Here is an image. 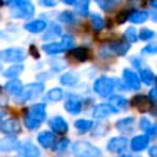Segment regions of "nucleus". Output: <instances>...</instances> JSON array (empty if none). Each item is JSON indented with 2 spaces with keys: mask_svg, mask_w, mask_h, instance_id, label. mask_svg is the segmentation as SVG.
I'll return each mask as SVG.
<instances>
[{
  "mask_svg": "<svg viewBox=\"0 0 157 157\" xmlns=\"http://www.w3.org/2000/svg\"><path fill=\"white\" fill-rule=\"evenodd\" d=\"M47 113H45V104L44 103H37L33 104L32 107H29L25 114L23 121L25 125L27 126V129L29 130H34L36 128H38L45 119Z\"/></svg>",
  "mask_w": 157,
  "mask_h": 157,
  "instance_id": "nucleus-1",
  "label": "nucleus"
},
{
  "mask_svg": "<svg viewBox=\"0 0 157 157\" xmlns=\"http://www.w3.org/2000/svg\"><path fill=\"white\" fill-rule=\"evenodd\" d=\"M71 151L75 157H101L102 156L101 150L87 141L74 142Z\"/></svg>",
  "mask_w": 157,
  "mask_h": 157,
  "instance_id": "nucleus-2",
  "label": "nucleus"
},
{
  "mask_svg": "<svg viewBox=\"0 0 157 157\" xmlns=\"http://www.w3.org/2000/svg\"><path fill=\"white\" fill-rule=\"evenodd\" d=\"M43 91H44V85L43 83H39V82L29 83V85L22 87L21 92L17 94L16 102L23 103V102H27L29 99H34V98L39 97L43 93Z\"/></svg>",
  "mask_w": 157,
  "mask_h": 157,
  "instance_id": "nucleus-3",
  "label": "nucleus"
},
{
  "mask_svg": "<svg viewBox=\"0 0 157 157\" xmlns=\"http://www.w3.org/2000/svg\"><path fill=\"white\" fill-rule=\"evenodd\" d=\"M11 13L18 18H31L34 13V7L29 1H13L10 2Z\"/></svg>",
  "mask_w": 157,
  "mask_h": 157,
  "instance_id": "nucleus-4",
  "label": "nucleus"
},
{
  "mask_svg": "<svg viewBox=\"0 0 157 157\" xmlns=\"http://www.w3.org/2000/svg\"><path fill=\"white\" fill-rule=\"evenodd\" d=\"M93 90L101 97H108V96L112 94V92L114 90V81L109 77L102 76V77H99L94 81Z\"/></svg>",
  "mask_w": 157,
  "mask_h": 157,
  "instance_id": "nucleus-5",
  "label": "nucleus"
},
{
  "mask_svg": "<svg viewBox=\"0 0 157 157\" xmlns=\"http://www.w3.org/2000/svg\"><path fill=\"white\" fill-rule=\"evenodd\" d=\"M25 52L21 48H7L0 52V59L9 63H21L25 60Z\"/></svg>",
  "mask_w": 157,
  "mask_h": 157,
  "instance_id": "nucleus-6",
  "label": "nucleus"
},
{
  "mask_svg": "<svg viewBox=\"0 0 157 157\" xmlns=\"http://www.w3.org/2000/svg\"><path fill=\"white\" fill-rule=\"evenodd\" d=\"M117 112H118V109H115L110 104H108V103H101V104H98V105L94 107L92 115L96 119H103V118H105V117H108V115H110L113 113H117Z\"/></svg>",
  "mask_w": 157,
  "mask_h": 157,
  "instance_id": "nucleus-7",
  "label": "nucleus"
},
{
  "mask_svg": "<svg viewBox=\"0 0 157 157\" xmlns=\"http://www.w3.org/2000/svg\"><path fill=\"white\" fill-rule=\"evenodd\" d=\"M0 131L4 134H17L21 131V125L17 119H6L0 124Z\"/></svg>",
  "mask_w": 157,
  "mask_h": 157,
  "instance_id": "nucleus-8",
  "label": "nucleus"
},
{
  "mask_svg": "<svg viewBox=\"0 0 157 157\" xmlns=\"http://www.w3.org/2000/svg\"><path fill=\"white\" fill-rule=\"evenodd\" d=\"M126 146H128V139L126 137H113L112 140H109L107 148L110 152L120 153L126 148Z\"/></svg>",
  "mask_w": 157,
  "mask_h": 157,
  "instance_id": "nucleus-9",
  "label": "nucleus"
},
{
  "mask_svg": "<svg viewBox=\"0 0 157 157\" xmlns=\"http://www.w3.org/2000/svg\"><path fill=\"white\" fill-rule=\"evenodd\" d=\"M131 104L140 112H147L152 108V102L150 101V98L146 96H142V94L135 96L131 101Z\"/></svg>",
  "mask_w": 157,
  "mask_h": 157,
  "instance_id": "nucleus-10",
  "label": "nucleus"
},
{
  "mask_svg": "<svg viewBox=\"0 0 157 157\" xmlns=\"http://www.w3.org/2000/svg\"><path fill=\"white\" fill-rule=\"evenodd\" d=\"M123 77L125 83L131 88V90H139L140 88V78L139 76L130 69H125L123 71Z\"/></svg>",
  "mask_w": 157,
  "mask_h": 157,
  "instance_id": "nucleus-11",
  "label": "nucleus"
},
{
  "mask_svg": "<svg viewBox=\"0 0 157 157\" xmlns=\"http://www.w3.org/2000/svg\"><path fill=\"white\" fill-rule=\"evenodd\" d=\"M18 151L22 157H40L39 150L32 144V142H23L20 144Z\"/></svg>",
  "mask_w": 157,
  "mask_h": 157,
  "instance_id": "nucleus-12",
  "label": "nucleus"
},
{
  "mask_svg": "<svg viewBox=\"0 0 157 157\" xmlns=\"http://www.w3.org/2000/svg\"><path fill=\"white\" fill-rule=\"evenodd\" d=\"M49 126L53 129V131H55L56 134H65L69 129L67 123L65 121V119L63 117H54L49 120Z\"/></svg>",
  "mask_w": 157,
  "mask_h": 157,
  "instance_id": "nucleus-13",
  "label": "nucleus"
},
{
  "mask_svg": "<svg viewBox=\"0 0 157 157\" xmlns=\"http://www.w3.org/2000/svg\"><path fill=\"white\" fill-rule=\"evenodd\" d=\"M37 140H38V142H39L40 146H43V147H45V148H49V147H52V146L54 145V142H55V136H54V134L50 132V131H42V132L37 136Z\"/></svg>",
  "mask_w": 157,
  "mask_h": 157,
  "instance_id": "nucleus-14",
  "label": "nucleus"
},
{
  "mask_svg": "<svg viewBox=\"0 0 157 157\" xmlns=\"http://www.w3.org/2000/svg\"><path fill=\"white\" fill-rule=\"evenodd\" d=\"M147 145H148V137H147L146 135L135 136V137L131 140V144H130L131 150H132V151H136V152L145 150V148L147 147Z\"/></svg>",
  "mask_w": 157,
  "mask_h": 157,
  "instance_id": "nucleus-15",
  "label": "nucleus"
},
{
  "mask_svg": "<svg viewBox=\"0 0 157 157\" xmlns=\"http://www.w3.org/2000/svg\"><path fill=\"white\" fill-rule=\"evenodd\" d=\"M115 126H117V129H118L120 132L130 134V132L132 131V126H134V118H132V117H129V118L120 119V120L117 121Z\"/></svg>",
  "mask_w": 157,
  "mask_h": 157,
  "instance_id": "nucleus-16",
  "label": "nucleus"
},
{
  "mask_svg": "<svg viewBox=\"0 0 157 157\" xmlns=\"http://www.w3.org/2000/svg\"><path fill=\"white\" fill-rule=\"evenodd\" d=\"M20 146V142L16 140V137H4L0 140V151L2 152H9Z\"/></svg>",
  "mask_w": 157,
  "mask_h": 157,
  "instance_id": "nucleus-17",
  "label": "nucleus"
},
{
  "mask_svg": "<svg viewBox=\"0 0 157 157\" xmlns=\"http://www.w3.org/2000/svg\"><path fill=\"white\" fill-rule=\"evenodd\" d=\"M81 108H82L81 102H80V99L76 98V97H71V98H69V99L65 102V109H66V112H69L70 114H78V113L81 112Z\"/></svg>",
  "mask_w": 157,
  "mask_h": 157,
  "instance_id": "nucleus-18",
  "label": "nucleus"
},
{
  "mask_svg": "<svg viewBox=\"0 0 157 157\" xmlns=\"http://www.w3.org/2000/svg\"><path fill=\"white\" fill-rule=\"evenodd\" d=\"M45 27H47V22L43 20H34V21H31L25 25V28L31 33H39V32L44 31Z\"/></svg>",
  "mask_w": 157,
  "mask_h": 157,
  "instance_id": "nucleus-19",
  "label": "nucleus"
},
{
  "mask_svg": "<svg viewBox=\"0 0 157 157\" xmlns=\"http://www.w3.org/2000/svg\"><path fill=\"white\" fill-rule=\"evenodd\" d=\"M109 48H110V50H112L113 53H115V54H118V55H124V54L129 50L130 44H129V42H126V40H118V42L110 43V44H109Z\"/></svg>",
  "mask_w": 157,
  "mask_h": 157,
  "instance_id": "nucleus-20",
  "label": "nucleus"
},
{
  "mask_svg": "<svg viewBox=\"0 0 157 157\" xmlns=\"http://www.w3.org/2000/svg\"><path fill=\"white\" fill-rule=\"evenodd\" d=\"M140 128L145 131V135L147 136V137H152V136H155L156 135V125L155 124H152L147 118H142L141 120H140Z\"/></svg>",
  "mask_w": 157,
  "mask_h": 157,
  "instance_id": "nucleus-21",
  "label": "nucleus"
},
{
  "mask_svg": "<svg viewBox=\"0 0 157 157\" xmlns=\"http://www.w3.org/2000/svg\"><path fill=\"white\" fill-rule=\"evenodd\" d=\"M5 90L11 94L17 96L22 90V83L18 80H10L5 83Z\"/></svg>",
  "mask_w": 157,
  "mask_h": 157,
  "instance_id": "nucleus-22",
  "label": "nucleus"
},
{
  "mask_svg": "<svg viewBox=\"0 0 157 157\" xmlns=\"http://www.w3.org/2000/svg\"><path fill=\"white\" fill-rule=\"evenodd\" d=\"M128 18L132 23H142L148 18V12L147 11H134L130 16H128Z\"/></svg>",
  "mask_w": 157,
  "mask_h": 157,
  "instance_id": "nucleus-23",
  "label": "nucleus"
},
{
  "mask_svg": "<svg viewBox=\"0 0 157 157\" xmlns=\"http://www.w3.org/2000/svg\"><path fill=\"white\" fill-rule=\"evenodd\" d=\"M78 81V76L76 72H72V71H69V72H65L61 77H60V82L65 86H72L75 85L76 82Z\"/></svg>",
  "mask_w": 157,
  "mask_h": 157,
  "instance_id": "nucleus-24",
  "label": "nucleus"
},
{
  "mask_svg": "<svg viewBox=\"0 0 157 157\" xmlns=\"http://www.w3.org/2000/svg\"><path fill=\"white\" fill-rule=\"evenodd\" d=\"M70 55L74 56L75 59L80 60V61H85L88 59V49L83 48V47H80V48H75L70 52Z\"/></svg>",
  "mask_w": 157,
  "mask_h": 157,
  "instance_id": "nucleus-25",
  "label": "nucleus"
},
{
  "mask_svg": "<svg viewBox=\"0 0 157 157\" xmlns=\"http://www.w3.org/2000/svg\"><path fill=\"white\" fill-rule=\"evenodd\" d=\"M139 78L146 85H152L155 82V74L150 69H141Z\"/></svg>",
  "mask_w": 157,
  "mask_h": 157,
  "instance_id": "nucleus-26",
  "label": "nucleus"
},
{
  "mask_svg": "<svg viewBox=\"0 0 157 157\" xmlns=\"http://www.w3.org/2000/svg\"><path fill=\"white\" fill-rule=\"evenodd\" d=\"M42 49L47 54H59V53L64 52V48L59 43H48V44H44L42 47Z\"/></svg>",
  "mask_w": 157,
  "mask_h": 157,
  "instance_id": "nucleus-27",
  "label": "nucleus"
},
{
  "mask_svg": "<svg viewBox=\"0 0 157 157\" xmlns=\"http://www.w3.org/2000/svg\"><path fill=\"white\" fill-rule=\"evenodd\" d=\"M22 71H23V66L22 65H12V66H10L9 69H6L4 71V76L5 77H9V78H15Z\"/></svg>",
  "mask_w": 157,
  "mask_h": 157,
  "instance_id": "nucleus-28",
  "label": "nucleus"
},
{
  "mask_svg": "<svg viewBox=\"0 0 157 157\" xmlns=\"http://www.w3.org/2000/svg\"><path fill=\"white\" fill-rule=\"evenodd\" d=\"M60 33H61L60 26L53 23V25H50V27H49V29L47 31V33L43 34V39H48V38L50 39V38H53V37H58Z\"/></svg>",
  "mask_w": 157,
  "mask_h": 157,
  "instance_id": "nucleus-29",
  "label": "nucleus"
},
{
  "mask_svg": "<svg viewBox=\"0 0 157 157\" xmlns=\"http://www.w3.org/2000/svg\"><path fill=\"white\" fill-rule=\"evenodd\" d=\"M126 103H128V101L124 97H121V96H112L109 98V104L112 107H114L115 109L121 108V107H125Z\"/></svg>",
  "mask_w": 157,
  "mask_h": 157,
  "instance_id": "nucleus-30",
  "label": "nucleus"
},
{
  "mask_svg": "<svg viewBox=\"0 0 157 157\" xmlns=\"http://www.w3.org/2000/svg\"><path fill=\"white\" fill-rule=\"evenodd\" d=\"M93 123L92 120H86V119H80V120H76L75 121V128L78 130V131H88L91 128H92Z\"/></svg>",
  "mask_w": 157,
  "mask_h": 157,
  "instance_id": "nucleus-31",
  "label": "nucleus"
},
{
  "mask_svg": "<svg viewBox=\"0 0 157 157\" xmlns=\"http://www.w3.org/2000/svg\"><path fill=\"white\" fill-rule=\"evenodd\" d=\"M88 7H90V1L88 0H82L76 2V11L81 16H87L88 15Z\"/></svg>",
  "mask_w": 157,
  "mask_h": 157,
  "instance_id": "nucleus-32",
  "label": "nucleus"
},
{
  "mask_svg": "<svg viewBox=\"0 0 157 157\" xmlns=\"http://www.w3.org/2000/svg\"><path fill=\"white\" fill-rule=\"evenodd\" d=\"M61 97H63V90H61V88H59V87L52 88V90L47 93V99L53 101V102L61 99Z\"/></svg>",
  "mask_w": 157,
  "mask_h": 157,
  "instance_id": "nucleus-33",
  "label": "nucleus"
},
{
  "mask_svg": "<svg viewBox=\"0 0 157 157\" xmlns=\"http://www.w3.org/2000/svg\"><path fill=\"white\" fill-rule=\"evenodd\" d=\"M91 22H92V25H93V28L96 29V31H101L102 28H103V20H102V17L99 16V15H97V13H93V15H91Z\"/></svg>",
  "mask_w": 157,
  "mask_h": 157,
  "instance_id": "nucleus-34",
  "label": "nucleus"
},
{
  "mask_svg": "<svg viewBox=\"0 0 157 157\" xmlns=\"http://www.w3.org/2000/svg\"><path fill=\"white\" fill-rule=\"evenodd\" d=\"M61 47L65 49H71L74 47V37L71 34H64L61 38Z\"/></svg>",
  "mask_w": 157,
  "mask_h": 157,
  "instance_id": "nucleus-35",
  "label": "nucleus"
},
{
  "mask_svg": "<svg viewBox=\"0 0 157 157\" xmlns=\"http://www.w3.org/2000/svg\"><path fill=\"white\" fill-rule=\"evenodd\" d=\"M117 4H118V1H112V0H98V1H97V5H98L102 10H104V11L112 10Z\"/></svg>",
  "mask_w": 157,
  "mask_h": 157,
  "instance_id": "nucleus-36",
  "label": "nucleus"
},
{
  "mask_svg": "<svg viewBox=\"0 0 157 157\" xmlns=\"http://www.w3.org/2000/svg\"><path fill=\"white\" fill-rule=\"evenodd\" d=\"M153 37H155V32L152 29H150V28H142L140 31V33H139V38L141 40H148V39H151Z\"/></svg>",
  "mask_w": 157,
  "mask_h": 157,
  "instance_id": "nucleus-37",
  "label": "nucleus"
},
{
  "mask_svg": "<svg viewBox=\"0 0 157 157\" xmlns=\"http://www.w3.org/2000/svg\"><path fill=\"white\" fill-rule=\"evenodd\" d=\"M125 38L128 39L126 42H136L137 40V34L134 27H129L125 31Z\"/></svg>",
  "mask_w": 157,
  "mask_h": 157,
  "instance_id": "nucleus-38",
  "label": "nucleus"
},
{
  "mask_svg": "<svg viewBox=\"0 0 157 157\" xmlns=\"http://www.w3.org/2000/svg\"><path fill=\"white\" fill-rule=\"evenodd\" d=\"M59 18H60L61 22H65V23H72L75 21V17H74L72 12H70V11H64L59 16Z\"/></svg>",
  "mask_w": 157,
  "mask_h": 157,
  "instance_id": "nucleus-39",
  "label": "nucleus"
},
{
  "mask_svg": "<svg viewBox=\"0 0 157 157\" xmlns=\"http://www.w3.org/2000/svg\"><path fill=\"white\" fill-rule=\"evenodd\" d=\"M69 146V140L67 139H61V140H59V142L56 144V151H59V152H61V151H65L66 150V147Z\"/></svg>",
  "mask_w": 157,
  "mask_h": 157,
  "instance_id": "nucleus-40",
  "label": "nucleus"
},
{
  "mask_svg": "<svg viewBox=\"0 0 157 157\" xmlns=\"http://www.w3.org/2000/svg\"><path fill=\"white\" fill-rule=\"evenodd\" d=\"M126 20H128V13H126L125 11H120V12L117 15V22H118L119 25L124 23Z\"/></svg>",
  "mask_w": 157,
  "mask_h": 157,
  "instance_id": "nucleus-41",
  "label": "nucleus"
},
{
  "mask_svg": "<svg viewBox=\"0 0 157 157\" xmlns=\"http://www.w3.org/2000/svg\"><path fill=\"white\" fill-rule=\"evenodd\" d=\"M142 52H144V53H148V54H155V53L157 52V45H156V44H148L147 47L144 48Z\"/></svg>",
  "mask_w": 157,
  "mask_h": 157,
  "instance_id": "nucleus-42",
  "label": "nucleus"
},
{
  "mask_svg": "<svg viewBox=\"0 0 157 157\" xmlns=\"http://www.w3.org/2000/svg\"><path fill=\"white\" fill-rule=\"evenodd\" d=\"M156 88H152L151 91H150V96H148V98H150V101L152 102V103H155L156 101H157V94H156Z\"/></svg>",
  "mask_w": 157,
  "mask_h": 157,
  "instance_id": "nucleus-43",
  "label": "nucleus"
},
{
  "mask_svg": "<svg viewBox=\"0 0 157 157\" xmlns=\"http://www.w3.org/2000/svg\"><path fill=\"white\" fill-rule=\"evenodd\" d=\"M148 155L151 157H157V147L156 146H152L150 150H148Z\"/></svg>",
  "mask_w": 157,
  "mask_h": 157,
  "instance_id": "nucleus-44",
  "label": "nucleus"
},
{
  "mask_svg": "<svg viewBox=\"0 0 157 157\" xmlns=\"http://www.w3.org/2000/svg\"><path fill=\"white\" fill-rule=\"evenodd\" d=\"M40 5H45V6H55L56 2L55 1H39Z\"/></svg>",
  "mask_w": 157,
  "mask_h": 157,
  "instance_id": "nucleus-45",
  "label": "nucleus"
},
{
  "mask_svg": "<svg viewBox=\"0 0 157 157\" xmlns=\"http://www.w3.org/2000/svg\"><path fill=\"white\" fill-rule=\"evenodd\" d=\"M29 49H31V53H32L36 58H38V56H39V54L37 53V50H36V47H34V45H31V47H29Z\"/></svg>",
  "mask_w": 157,
  "mask_h": 157,
  "instance_id": "nucleus-46",
  "label": "nucleus"
},
{
  "mask_svg": "<svg viewBox=\"0 0 157 157\" xmlns=\"http://www.w3.org/2000/svg\"><path fill=\"white\" fill-rule=\"evenodd\" d=\"M2 117H5V113L4 112H0V120L2 119Z\"/></svg>",
  "mask_w": 157,
  "mask_h": 157,
  "instance_id": "nucleus-47",
  "label": "nucleus"
},
{
  "mask_svg": "<svg viewBox=\"0 0 157 157\" xmlns=\"http://www.w3.org/2000/svg\"><path fill=\"white\" fill-rule=\"evenodd\" d=\"M120 157H131V156H120Z\"/></svg>",
  "mask_w": 157,
  "mask_h": 157,
  "instance_id": "nucleus-48",
  "label": "nucleus"
},
{
  "mask_svg": "<svg viewBox=\"0 0 157 157\" xmlns=\"http://www.w3.org/2000/svg\"><path fill=\"white\" fill-rule=\"evenodd\" d=\"M0 70H1V63H0Z\"/></svg>",
  "mask_w": 157,
  "mask_h": 157,
  "instance_id": "nucleus-49",
  "label": "nucleus"
},
{
  "mask_svg": "<svg viewBox=\"0 0 157 157\" xmlns=\"http://www.w3.org/2000/svg\"><path fill=\"white\" fill-rule=\"evenodd\" d=\"M0 90H1V87H0Z\"/></svg>",
  "mask_w": 157,
  "mask_h": 157,
  "instance_id": "nucleus-50",
  "label": "nucleus"
}]
</instances>
